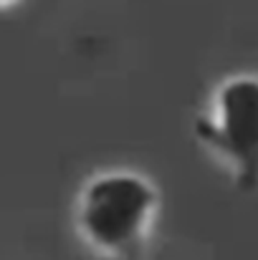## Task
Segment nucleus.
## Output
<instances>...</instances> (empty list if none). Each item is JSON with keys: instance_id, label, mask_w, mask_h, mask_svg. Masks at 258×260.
Segmentation results:
<instances>
[{"instance_id": "nucleus-1", "label": "nucleus", "mask_w": 258, "mask_h": 260, "mask_svg": "<svg viewBox=\"0 0 258 260\" xmlns=\"http://www.w3.org/2000/svg\"><path fill=\"white\" fill-rule=\"evenodd\" d=\"M160 212L157 187L139 172L109 170L86 179L74 207L76 230L86 245L114 260L142 255Z\"/></svg>"}, {"instance_id": "nucleus-2", "label": "nucleus", "mask_w": 258, "mask_h": 260, "mask_svg": "<svg viewBox=\"0 0 258 260\" xmlns=\"http://www.w3.org/2000/svg\"><path fill=\"white\" fill-rule=\"evenodd\" d=\"M195 137L231 167L238 189H258V76L241 74L218 88L213 114L195 121Z\"/></svg>"}, {"instance_id": "nucleus-3", "label": "nucleus", "mask_w": 258, "mask_h": 260, "mask_svg": "<svg viewBox=\"0 0 258 260\" xmlns=\"http://www.w3.org/2000/svg\"><path fill=\"white\" fill-rule=\"evenodd\" d=\"M15 3H20V0H0V10H5V8H13Z\"/></svg>"}]
</instances>
